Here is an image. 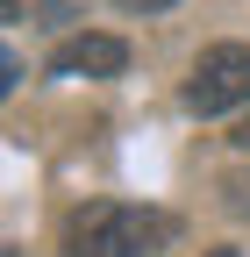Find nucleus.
<instances>
[{
	"label": "nucleus",
	"instance_id": "nucleus-6",
	"mask_svg": "<svg viewBox=\"0 0 250 257\" xmlns=\"http://www.w3.org/2000/svg\"><path fill=\"white\" fill-rule=\"evenodd\" d=\"M229 207H250V179H229Z\"/></svg>",
	"mask_w": 250,
	"mask_h": 257
},
{
	"label": "nucleus",
	"instance_id": "nucleus-4",
	"mask_svg": "<svg viewBox=\"0 0 250 257\" xmlns=\"http://www.w3.org/2000/svg\"><path fill=\"white\" fill-rule=\"evenodd\" d=\"M50 0H0V22H29V15H43Z\"/></svg>",
	"mask_w": 250,
	"mask_h": 257
},
{
	"label": "nucleus",
	"instance_id": "nucleus-1",
	"mask_svg": "<svg viewBox=\"0 0 250 257\" xmlns=\"http://www.w3.org/2000/svg\"><path fill=\"white\" fill-rule=\"evenodd\" d=\"M179 236L165 207H129V200H86L65 221V257H158Z\"/></svg>",
	"mask_w": 250,
	"mask_h": 257
},
{
	"label": "nucleus",
	"instance_id": "nucleus-8",
	"mask_svg": "<svg viewBox=\"0 0 250 257\" xmlns=\"http://www.w3.org/2000/svg\"><path fill=\"white\" fill-rule=\"evenodd\" d=\"M214 257H236V250H214Z\"/></svg>",
	"mask_w": 250,
	"mask_h": 257
},
{
	"label": "nucleus",
	"instance_id": "nucleus-5",
	"mask_svg": "<svg viewBox=\"0 0 250 257\" xmlns=\"http://www.w3.org/2000/svg\"><path fill=\"white\" fill-rule=\"evenodd\" d=\"M15 79H22V64H15L8 50H0V100H8V93H15Z\"/></svg>",
	"mask_w": 250,
	"mask_h": 257
},
{
	"label": "nucleus",
	"instance_id": "nucleus-3",
	"mask_svg": "<svg viewBox=\"0 0 250 257\" xmlns=\"http://www.w3.org/2000/svg\"><path fill=\"white\" fill-rule=\"evenodd\" d=\"M121 64H129V43L121 36H72L50 50V72L57 79H114Z\"/></svg>",
	"mask_w": 250,
	"mask_h": 257
},
{
	"label": "nucleus",
	"instance_id": "nucleus-2",
	"mask_svg": "<svg viewBox=\"0 0 250 257\" xmlns=\"http://www.w3.org/2000/svg\"><path fill=\"white\" fill-rule=\"evenodd\" d=\"M250 100V43H214L200 50L193 79H186V107L193 114H229Z\"/></svg>",
	"mask_w": 250,
	"mask_h": 257
},
{
	"label": "nucleus",
	"instance_id": "nucleus-7",
	"mask_svg": "<svg viewBox=\"0 0 250 257\" xmlns=\"http://www.w3.org/2000/svg\"><path fill=\"white\" fill-rule=\"evenodd\" d=\"M121 8H136V15H158V8H172V0H121Z\"/></svg>",
	"mask_w": 250,
	"mask_h": 257
}]
</instances>
